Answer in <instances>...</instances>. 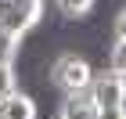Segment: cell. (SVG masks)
Returning <instances> with one entry per match:
<instances>
[{
  "mask_svg": "<svg viewBox=\"0 0 126 119\" xmlns=\"http://www.w3.org/2000/svg\"><path fill=\"white\" fill-rule=\"evenodd\" d=\"M115 40H126V4L115 11Z\"/></svg>",
  "mask_w": 126,
  "mask_h": 119,
  "instance_id": "obj_10",
  "label": "cell"
},
{
  "mask_svg": "<svg viewBox=\"0 0 126 119\" xmlns=\"http://www.w3.org/2000/svg\"><path fill=\"white\" fill-rule=\"evenodd\" d=\"M108 69H115L126 76V40H112L108 47Z\"/></svg>",
  "mask_w": 126,
  "mask_h": 119,
  "instance_id": "obj_8",
  "label": "cell"
},
{
  "mask_svg": "<svg viewBox=\"0 0 126 119\" xmlns=\"http://www.w3.org/2000/svg\"><path fill=\"white\" fill-rule=\"evenodd\" d=\"M0 4H4V0H0Z\"/></svg>",
  "mask_w": 126,
  "mask_h": 119,
  "instance_id": "obj_12",
  "label": "cell"
},
{
  "mask_svg": "<svg viewBox=\"0 0 126 119\" xmlns=\"http://www.w3.org/2000/svg\"><path fill=\"white\" fill-rule=\"evenodd\" d=\"M43 18V0H4L0 4V33L11 40H25Z\"/></svg>",
  "mask_w": 126,
  "mask_h": 119,
  "instance_id": "obj_1",
  "label": "cell"
},
{
  "mask_svg": "<svg viewBox=\"0 0 126 119\" xmlns=\"http://www.w3.org/2000/svg\"><path fill=\"white\" fill-rule=\"evenodd\" d=\"M18 90V69H15V61H0V101L15 94Z\"/></svg>",
  "mask_w": 126,
  "mask_h": 119,
  "instance_id": "obj_7",
  "label": "cell"
},
{
  "mask_svg": "<svg viewBox=\"0 0 126 119\" xmlns=\"http://www.w3.org/2000/svg\"><path fill=\"white\" fill-rule=\"evenodd\" d=\"M94 119H126V105H101Z\"/></svg>",
  "mask_w": 126,
  "mask_h": 119,
  "instance_id": "obj_9",
  "label": "cell"
},
{
  "mask_svg": "<svg viewBox=\"0 0 126 119\" xmlns=\"http://www.w3.org/2000/svg\"><path fill=\"white\" fill-rule=\"evenodd\" d=\"M97 0H54V7H58L61 18H87L90 11H94Z\"/></svg>",
  "mask_w": 126,
  "mask_h": 119,
  "instance_id": "obj_6",
  "label": "cell"
},
{
  "mask_svg": "<svg viewBox=\"0 0 126 119\" xmlns=\"http://www.w3.org/2000/svg\"><path fill=\"white\" fill-rule=\"evenodd\" d=\"M0 119H40V105L25 90H15L0 101Z\"/></svg>",
  "mask_w": 126,
  "mask_h": 119,
  "instance_id": "obj_4",
  "label": "cell"
},
{
  "mask_svg": "<svg viewBox=\"0 0 126 119\" xmlns=\"http://www.w3.org/2000/svg\"><path fill=\"white\" fill-rule=\"evenodd\" d=\"M97 105L90 98V90H76V94H61V116L65 119H94Z\"/></svg>",
  "mask_w": 126,
  "mask_h": 119,
  "instance_id": "obj_5",
  "label": "cell"
},
{
  "mask_svg": "<svg viewBox=\"0 0 126 119\" xmlns=\"http://www.w3.org/2000/svg\"><path fill=\"white\" fill-rule=\"evenodd\" d=\"M90 98H94V105L101 108V105H126V76L115 69H105V72H94V79H90Z\"/></svg>",
  "mask_w": 126,
  "mask_h": 119,
  "instance_id": "obj_3",
  "label": "cell"
},
{
  "mask_svg": "<svg viewBox=\"0 0 126 119\" xmlns=\"http://www.w3.org/2000/svg\"><path fill=\"white\" fill-rule=\"evenodd\" d=\"M90 79H94V69H90V61L83 54H58V58L50 61V87L58 90V94H76V90H87Z\"/></svg>",
  "mask_w": 126,
  "mask_h": 119,
  "instance_id": "obj_2",
  "label": "cell"
},
{
  "mask_svg": "<svg viewBox=\"0 0 126 119\" xmlns=\"http://www.w3.org/2000/svg\"><path fill=\"white\" fill-rule=\"evenodd\" d=\"M58 119H65V116H58Z\"/></svg>",
  "mask_w": 126,
  "mask_h": 119,
  "instance_id": "obj_11",
  "label": "cell"
}]
</instances>
